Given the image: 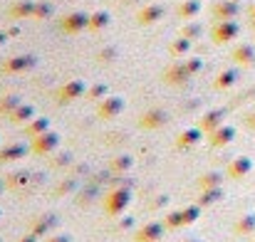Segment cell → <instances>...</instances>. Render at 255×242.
Returning <instances> with one entry per match:
<instances>
[{
    "label": "cell",
    "mask_w": 255,
    "mask_h": 242,
    "mask_svg": "<svg viewBox=\"0 0 255 242\" xmlns=\"http://www.w3.org/2000/svg\"><path fill=\"white\" fill-rule=\"evenodd\" d=\"M131 203V188H109L104 195V213L112 218H119Z\"/></svg>",
    "instance_id": "1"
},
{
    "label": "cell",
    "mask_w": 255,
    "mask_h": 242,
    "mask_svg": "<svg viewBox=\"0 0 255 242\" xmlns=\"http://www.w3.org/2000/svg\"><path fill=\"white\" fill-rule=\"evenodd\" d=\"M60 149V134L57 131H45V134H40V136H35L32 139V144H30V151L32 154H37V156H50V154H55Z\"/></svg>",
    "instance_id": "2"
},
{
    "label": "cell",
    "mask_w": 255,
    "mask_h": 242,
    "mask_svg": "<svg viewBox=\"0 0 255 242\" xmlns=\"http://www.w3.org/2000/svg\"><path fill=\"white\" fill-rule=\"evenodd\" d=\"M85 94H87L85 81L82 80H70L57 89V101H60V104H72V101H77V99L85 96Z\"/></svg>",
    "instance_id": "3"
},
{
    "label": "cell",
    "mask_w": 255,
    "mask_h": 242,
    "mask_svg": "<svg viewBox=\"0 0 255 242\" xmlns=\"http://www.w3.org/2000/svg\"><path fill=\"white\" fill-rule=\"evenodd\" d=\"M164 230H166L164 223H159V220H149V223H144L141 228H136L134 242H161Z\"/></svg>",
    "instance_id": "4"
},
{
    "label": "cell",
    "mask_w": 255,
    "mask_h": 242,
    "mask_svg": "<svg viewBox=\"0 0 255 242\" xmlns=\"http://www.w3.org/2000/svg\"><path fill=\"white\" fill-rule=\"evenodd\" d=\"M85 27H89V15L82 12V10H75V12L65 15L62 22H60V30H62L65 35H77V32H82Z\"/></svg>",
    "instance_id": "5"
},
{
    "label": "cell",
    "mask_w": 255,
    "mask_h": 242,
    "mask_svg": "<svg viewBox=\"0 0 255 242\" xmlns=\"http://www.w3.org/2000/svg\"><path fill=\"white\" fill-rule=\"evenodd\" d=\"M122 111H124V99H122V96H109V94H107V96L97 104V116L104 119V121H107V119H117Z\"/></svg>",
    "instance_id": "6"
},
{
    "label": "cell",
    "mask_w": 255,
    "mask_h": 242,
    "mask_svg": "<svg viewBox=\"0 0 255 242\" xmlns=\"http://www.w3.org/2000/svg\"><path fill=\"white\" fill-rule=\"evenodd\" d=\"M203 129L201 126H191V129H183L178 136H176V149L178 151H191V149H196L201 141H203Z\"/></svg>",
    "instance_id": "7"
},
{
    "label": "cell",
    "mask_w": 255,
    "mask_h": 242,
    "mask_svg": "<svg viewBox=\"0 0 255 242\" xmlns=\"http://www.w3.org/2000/svg\"><path fill=\"white\" fill-rule=\"evenodd\" d=\"M166 121H169V114H166L164 109H149V111H144V114L139 116V126L146 129V131H156V129H161Z\"/></svg>",
    "instance_id": "8"
},
{
    "label": "cell",
    "mask_w": 255,
    "mask_h": 242,
    "mask_svg": "<svg viewBox=\"0 0 255 242\" xmlns=\"http://www.w3.org/2000/svg\"><path fill=\"white\" fill-rule=\"evenodd\" d=\"M30 151L27 144L22 141H15V144H7V146H0V163H15L20 159H25Z\"/></svg>",
    "instance_id": "9"
},
{
    "label": "cell",
    "mask_w": 255,
    "mask_h": 242,
    "mask_svg": "<svg viewBox=\"0 0 255 242\" xmlns=\"http://www.w3.org/2000/svg\"><path fill=\"white\" fill-rule=\"evenodd\" d=\"M32 67H35V57L32 55H17V57H10L2 65V72L5 75H17V72H25V70H32Z\"/></svg>",
    "instance_id": "10"
},
{
    "label": "cell",
    "mask_w": 255,
    "mask_h": 242,
    "mask_svg": "<svg viewBox=\"0 0 255 242\" xmlns=\"http://www.w3.org/2000/svg\"><path fill=\"white\" fill-rule=\"evenodd\" d=\"M223 116H226V111H223V109H211V111H206V114L201 116L198 126H201V129H203V134L208 136L211 131H216L218 126H223Z\"/></svg>",
    "instance_id": "11"
},
{
    "label": "cell",
    "mask_w": 255,
    "mask_h": 242,
    "mask_svg": "<svg viewBox=\"0 0 255 242\" xmlns=\"http://www.w3.org/2000/svg\"><path fill=\"white\" fill-rule=\"evenodd\" d=\"M159 17H164V5L159 2H151V5H144L136 15V22L139 25H154Z\"/></svg>",
    "instance_id": "12"
},
{
    "label": "cell",
    "mask_w": 255,
    "mask_h": 242,
    "mask_svg": "<svg viewBox=\"0 0 255 242\" xmlns=\"http://www.w3.org/2000/svg\"><path fill=\"white\" fill-rule=\"evenodd\" d=\"M211 35H213L216 42H228V40H233V37L238 35V25L231 22V20H221V22L211 30Z\"/></svg>",
    "instance_id": "13"
},
{
    "label": "cell",
    "mask_w": 255,
    "mask_h": 242,
    "mask_svg": "<svg viewBox=\"0 0 255 242\" xmlns=\"http://www.w3.org/2000/svg\"><path fill=\"white\" fill-rule=\"evenodd\" d=\"M233 136H236V129L233 126H218L216 131L208 134V144L216 146V149H221V146H228L233 141Z\"/></svg>",
    "instance_id": "14"
},
{
    "label": "cell",
    "mask_w": 255,
    "mask_h": 242,
    "mask_svg": "<svg viewBox=\"0 0 255 242\" xmlns=\"http://www.w3.org/2000/svg\"><path fill=\"white\" fill-rule=\"evenodd\" d=\"M45 131H50V119H47V116H35L32 121H27V124L22 126V134H25L27 139H35V136H40V134H45Z\"/></svg>",
    "instance_id": "15"
},
{
    "label": "cell",
    "mask_w": 255,
    "mask_h": 242,
    "mask_svg": "<svg viewBox=\"0 0 255 242\" xmlns=\"http://www.w3.org/2000/svg\"><path fill=\"white\" fill-rule=\"evenodd\" d=\"M188 77H191V72L186 70V62H176L164 72V81L166 84H183Z\"/></svg>",
    "instance_id": "16"
},
{
    "label": "cell",
    "mask_w": 255,
    "mask_h": 242,
    "mask_svg": "<svg viewBox=\"0 0 255 242\" xmlns=\"http://www.w3.org/2000/svg\"><path fill=\"white\" fill-rule=\"evenodd\" d=\"M7 119H10L12 124L25 126L27 121H32V119H35V106H32V104H20V106H17V109H15V111H12Z\"/></svg>",
    "instance_id": "17"
},
{
    "label": "cell",
    "mask_w": 255,
    "mask_h": 242,
    "mask_svg": "<svg viewBox=\"0 0 255 242\" xmlns=\"http://www.w3.org/2000/svg\"><path fill=\"white\" fill-rule=\"evenodd\" d=\"M57 215H42L40 220H35V225H32V233L37 235V238H42V235H47L50 230H55L57 228Z\"/></svg>",
    "instance_id": "18"
},
{
    "label": "cell",
    "mask_w": 255,
    "mask_h": 242,
    "mask_svg": "<svg viewBox=\"0 0 255 242\" xmlns=\"http://www.w3.org/2000/svg\"><path fill=\"white\" fill-rule=\"evenodd\" d=\"M221 198H223V190H221V188H201V195L196 198V203H198L201 208H208V205L218 203Z\"/></svg>",
    "instance_id": "19"
},
{
    "label": "cell",
    "mask_w": 255,
    "mask_h": 242,
    "mask_svg": "<svg viewBox=\"0 0 255 242\" xmlns=\"http://www.w3.org/2000/svg\"><path fill=\"white\" fill-rule=\"evenodd\" d=\"M27 183H30V173H27V170H12V173H7V175H5V185H7V188H12V190L25 188Z\"/></svg>",
    "instance_id": "20"
},
{
    "label": "cell",
    "mask_w": 255,
    "mask_h": 242,
    "mask_svg": "<svg viewBox=\"0 0 255 242\" xmlns=\"http://www.w3.org/2000/svg\"><path fill=\"white\" fill-rule=\"evenodd\" d=\"M131 165H134V159L131 156H114L112 163H109V173H129L131 170Z\"/></svg>",
    "instance_id": "21"
},
{
    "label": "cell",
    "mask_w": 255,
    "mask_h": 242,
    "mask_svg": "<svg viewBox=\"0 0 255 242\" xmlns=\"http://www.w3.org/2000/svg\"><path fill=\"white\" fill-rule=\"evenodd\" d=\"M10 15L12 17H32L35 15V2L32 0H20L10 7Z\"/></svg>",
    "instance_id": "22"
},
{
    "label": "cell",
    "mask_w": 255,
    "mask_h": 242,
    "mask_svg": "<svg viewBox=\"0 0 255 242\" xmlns=\"http://www.w3.org/2000/svg\"><path fill=\"white\" fill-rule=\"evenodd\" d=\"M221 183H223V173L218 170H208L198 178V188H221Z\"/></svg>",
    "instance_id": "23"
},
{
    "label": "cell",
    "mask_w": 255,
    "mask_h": 242,
    "mask_svg": "<svg viewBox=\"0 0 255 242\" xmlns=\"http://www.w3.org/2000/svg\"><path fill=\"white\" fill-rule=\"evenodd\" d=\"M198 12H201V2L198 0H186V2L178 5V17H183V20H191Z\"/></svg>",
    "instance_id": "24"
},
{
    "label": "cell",
    "mask_w": 255,
    "mask_h": 242,
    "mask_svg": "<svg viewBox=\"0 0 255 242\" xmlns=\"http://www.w3.org/2000/svg\"><path fill=\"white\" fill-rule=\"evenodd\" d=\"M109 25V12L107 10H97V12H92L89 15V30H104Z\"/></svg>",
    "instance_id": "25"
},
{
    "label": "cell",
    "mask_w": 255,
    "mask_h": 242,
    "mask_svg": "<svg viewBox=\"0 0 255 242\" xmlns=\"http://www.w3.org/2000/svg\"><path fill=\"white\" fill-rule=\"evenodd\" d=\"M22 101H20V96L17 94H7V96H0V114H5V116H10L17 106H20Z\"/></svg>",
    "instance_id": "26"
},
{
    "label": "cell",
    "mask_w": 255,
    "mask_h": 242,
    "mask_svg": "<svg viewBox=\"0 0 255 242\" xmlns=\"http://www.w3.org/2000/svg\"><path fill=\"white\" fill-rule=\"evenodd\" d=\"M248 170H251V161L248 159H236V161L228 165V175L231 178H243Z\"/></svg>",
    "instance_id": "27"
},
{
    "label": "cell",
    "mask_w": 255,
    "mask_h": 242,
    "mask_svg": "<svg viewBox=\"0 0 255 242\" xmlns=\"http://www.w3.org/2000/svg\"><path fill=\"white\" fill-rule=\"evenodd\" d=\"M236 12H238L236 2H218V5H213V15H216L218 20H228V17H233Z\"/></svg>",
    "instance_id": "28"
},
{
    "label": "cell",
    "mask_w": 255,
    "mask_h": 242,
    "mask_svg": "<svg viewBox=\"0 0 255 242\" xmlns=\"http://www.w3.org/2000/svg\"><path fill=\"white\" fill-rule=\"evenodd\" d=\"M191 42H193V40H188V37H183V35H181L178 40H173V42H171L169 52L173 55V57H183V55L191 50Z\"/></svg>",
    "instance_id": "29"
},
{
    "label": "cell",
    "mask_w": 255,
    "mask_h": 242,
    "mask_svg": "<svg viewBox=\"0 0 255 242\" xmlns=\"http://www.w3.org/2000/svg\"><path fill=\"white\" fill-rule=\"evenodd\" d=\"M164 225L166 230H178V228H186L183 225V210H171L164 215Z\"/></svg>",
    "instance_id": "30"
},
{
    "label": "cell",
    "mask_w": 255,
    "mask_h": 242,
    "mask_svg": "<svg viewBox=\"0 0 255 242\" xmlns=\"http://www.w3.org/2000/svg\"><path fill=\"white\" fill-rule=\"evenodd\" d=\"M181 210H183V225H193V223L201 218V213H203V208H201L198 203L186 205V208H181Z\"/></svg>",
    "instance_id": "31"
},
{
    "label": "cell",
    "mask_w": 255,
    "mask_h": 242,
    "mask_svg": "<svg viewBox=\"0 0 255 242\" xmlns=\"http://www.w3.org/2000/svg\"><path fill=\"white\" fill-rule=\"evenodd\" d=\"M107 94H109V86H107V84H94V86L87 89L85 96L89 99V101H102Z\"/></svg>",
    "instance_id": "32"
},
{
    "label": "cell",
    "mask_w": 255,
    "mask_h": 242,
    "mask_svg": "<svg viewBox=\"0 0 255 242\" xmlns=\"http://www.w3.org/2000/svg\"><path fill=\"white\" fill-rule=\"evenodd\" d=\"M134 228H136V220H134L131 215H127V218H122V215H119V220L114 223V228H112V230H114V233H131Z\"/></svg>",
    "instance_id": "33"
},
{
    "label": "cell",
    "mask_w": 255,
    "mask_h": 242,
    "mask_svg": "<svg viewBox=\"0 0 255 242\" xmlns=\"http://www.w3.org/2000/svg\"><path fill=\"white\" fill-rule=\"evenodd\" d=\"M236 80H238L236 72H223V75H218V80H216V89H228Z\"/></svg>",
    "instance_id": "34"
},
{
    "label": "cell",
    "mask_w": 255,
    "mask_h": 242,
    "mask_svg": "<svg viewBox=\"0 0 255 242\" xmlns=\"http://www.w3.org/2000/svg\"><path fill=\"white\" fill-rule=\"evenodd\" d=\"M201 32H203V27H201L198 22H188V25H183V30H181V35L188 37V40H196Z\"/></svg>",
    "instance_id": "35"
},
{
    "label": "cell",
    "mask_w": 255,
    "mask_h": 242,
    "mask_svg": "<svg viewBox=\"0 0 255 242\" xmlns=\"http://www.w3.org/2000/svg\"><path fill=\"white\" fill-rule=\"evenodd\" d=\"M253 228H255V218H253V215H246V218H243V220L236 225V233H241V235H248Z\"/></svg>",
    "instance_id": "36"
},
{
    "label": "cell",
    "mask_w": 255,
    "mask_h": 242,
    "mask_svg": "<svg viewBox=\"0 0 255 242\" xmlns=\"http://www.w3.org/2000/svg\"><path fill=\"white\" fill-rule=\"evenodd\" d=\"M70 163H72V154H70V151H65V154L50 159V165H52V168H67Z\"/></svg>",
    "instance_id": "37"
},
{
    "label": "cell",
    "mask_w": 255,
    "mask_h": 242,
    "mask_svg": "<svg viewBox=\"0 0 255 242\" xmlns=\"http://www.w3.org/2000/svg\"><path fill=\"white\" fill-rule=\"evenodd\" d=\"M52 15V5L50 2H35V20H42V17H50Z\"/></svg>",
    "instance_id": "38"
},
{
    "label": "cell",
    "mask_w": 255,
    "mask_h": 242,
    "mask_svg": "<svg viewBox=\"0 0 255 242\" xmlns=\"http://www.w3.org/2000/svg\"><path fill=\"white\" fill-rule=\"evenodd\" d=\"M186 70H188L191 77H193V75H198V72L203 70V62H201L198 57H191V60H186Z\"/></svg>",
    "instance_id": "39"
},
{
    "label": "cell",
    "mask_w": 255,
    "mask_h": 242,
    "mask_svg": "<svg viewBox=\"0 0 255 242\" xmlns=\"http://www.w3.org/2000/svg\"><path fill=\"white\" fill-rule=\"evenodd\" d=\"M166 205H169V195H156V198L149 203L151 210H161V208H166Z\"/></svg>",
    "instance_id": "40"
},
{
    "label": "cell",
    "mask_w": 255,
    "mask_h": 242,
    "mask_svg": "<svg viewBox=\"0 0 255 242\" xmlns=\"http://www.w3.org/2000/svg\"><path fill=\"white\" fill-rule=\"evenodd\" d=\"M233 57H236L238 62H248V60H251V50H248V47H238V50L233 52Z\"/></svg>",
    "instance_id": "41"
},
{
    "label": "cell",
    "mask_w": 255,
    "mask_h": 242,
    "mask_svg": "<svg viewBox=\"0 0 255 242\" xmlns=\"http://www.w3.org/2000/svg\"><path fill=\"white\" fill-rule=\"evenodd\" d=\"M37 240H40V238H37L35 233H27V235H22V238H17V240H15V242H37Z\"/></svg>",
    "instance_id": "42"
},
{
    "label": "cell",
    "mask_w": 255,
    "mask_h": 242,
    "mask_svg": "<svg viewBox=\"0 0 255 242\" xmlns=\"http://www.w3.org/2000/svg\"><path fill=\"white\" fill-rule=\"evenodd\" d=\"M75 188V183H60L57 185V195H62V193H67V190H72Z\"/></svg>",
    "instance_id": "43"
},
{
    "label": "cell",
    "mask_w": 255,
    "mask_h": 242,
    "mask_svg": "<svg viewBox=\"0 0 255 242\" xmlns=\"http://www.w3.org/2000/svg\"><path fill=\"white\" fill-rule=\"evenodd\" d=\"M47 242H72V238L70 235H52Z\"/></svg>",
    "instance_id": "44"
},
{
    "label": "cell",
    "mask_w": 255,
    "mask_h": 242,
    "mask_svg": "<svg viewBox=\"0 0 255 242\" xmlns=\"http://www.w3.org/2000/svg\"><path fill=\"white\" fill-rule=\"evenodd\" d=\"M7 37H10V35H7V32H0V45H2V42H5V40H7Z\"/></svg>",
    "instance_id": "45"
},
{
    "label": "cell",
    "mask_w": 255,
    "mask_h": 242,
    "mask_svg": "<svg viewBox=\"0 0 255 242\" xmlns=\"http://www.w3.org/2000/svg\"><path fill=\"white\" fill-rule=\"evenodd\" d=\"M181 242H203V240H196V238H186V240H181Z\"/></svg>",
    "instance_id": "46"
},
{
    "label": "cell",
    "mask_w": 255,
    "mask_h": 242,
    "mask_svg": "<svg viewBox=\"0 0 255 242\" xmlns=\"http://www.w3.org/2000/svg\"><path fill=\"white\" fill-rule=\"evenodd\" d=\"M7 185H5V180H0V195H2V190H5Z\"/></svg>",
    "instance_id": "47"
},
{
    "label": "cell",
    "mask_w": 255,
    "mask_h": 242,
    "mask_svg": "<svg viewBox=\"0 0 255 242\" xmlns=\"http://www.w3.org/2000/svg\"><path fill=\"white\" fill-rule=\"evenodd\" d=\"M0 242H2V240H0Z\"/></svg>",
    "instance_id": "48"
}]
</instances>
